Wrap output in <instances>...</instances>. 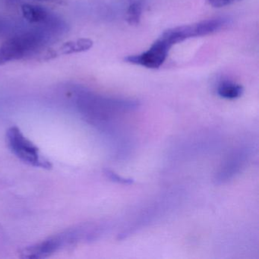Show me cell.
Masks as SVG:
<instances>
[{
    "instance_id": "ba28073f",
    "label": "cell",
    "mask_w": 259,
    "mask_h": 259,
    "mask_svg": "<svg viewBox=\"0 0 259 259\" xmlns=\"http://www.w3.org/2000/svg\"><path fill=\"white\" fill-rule=\"evenodd\" d=\"M93 41L89 38L78 39L66 42L60 48V53L63 55L85 52L93 47Z\"/></svg>"
},
{
    "instance_id": "3957f363",
    "label": "cell",
    "mask_w": 259,
    "mask_h": 259,
    "mask_svg": "<svg viewBox=\"0 0 259 259\" xmlns=\"http://www.w3.org/2000/svg\"><path fill=\"white\" fill-rule=\"evenodd\" d=\"M80 237H81V233L78 230L55 235L41 242L23 248L21 251L20 257L29 259L47 257L63 246L75 243Z\"/></svg>"
},
{
    "instance_id": "30bf717a",
    "label": "cell",
    "mask_w": 259,
    "mask_h": 259,
    "mask_svg": "<svg viewBox=\"0 0 259 259\" xmlns=\"http://www.w3.org/2000/svg\"><path fill=\"white\" fill-rule=\"evenodd\" d=\"M142 10H143V7L140 2H135L131 4L127 11V22L130 25H138L140 22Z\"/></svg>"
},
{
    "instance_id": "8992f818",
    "label": "cell",
    "mask_w": 259,
    "mask_h": 259,
    "mask_svg": "<svg viewBox=\"0 0 259 259\" xmlns=\"http://www.w3.org/2000/svg\"><path fill=\"white\" fill-rule=\"evenodd\" d=\"M227 23L228 21L227 19L224 18H216L193 24L195 37H202L218 32L227 26Z\"/></svg>"
},
{
    "instance_id": "8fae6325",
    "label": "cell",
    "mask_w": 259,
    "mask_h": 259,
    "mask_svg": "<svg viewBox=\"0 0 259 259\" xmlns=\"http://www.w3.org/2000/svg\"><path fill=\"white\" fill-rule=\"evenodd\" d=\"M104 174L109 180H112L115 183H120V184H131L133 183V180L131 179L123 178V177H120L113 171L109 170V169H106L104 171Z\"/></svg>"
},
{
    "instance_id": "52a82bcc",
    "label": "cell",
    "mask_w": 259,
    "mask_h": 259,
    "mask_svg": "<svg viewBox=\"0 0 259 259\" xmlns=\"http://www.w3.org/2000/svg\"><path fill=\"white\" fill-rule=\"evenodd\" d=\"M22 13L24 18L30 23H40L48 19V12L43 7L31 4L22 6Z\"/></svg>"
},
{
    "instance_id": "7a4b0ae2",
    "label": "cell",
    "mask_w": 259,
    "mask_h": 259,
    "mask_svg": "<svg viewBox=\"0 0 259 259\" xmlns=\"http://www.w3.org/2000/svg\"><path fill=\"white\" fill-rule=\"evenodd\" d=\"M40 37L33 33L16 36L0 47V66L14 60H22L36 51L40 45Z\"/></svg>"
},
{
    "instance_id": "7c38bea8",
    "label": "cell",
    "mask_w": 259,
    "mask_h": 259,
    "mask_svg": "<svg viewBox=\"0 0 259 259\" xmlns=\"http://www.w3.org/2000/svg\"><path fill=\"white\" fill-rule=\"evenodd\" d=\"M210 6L215 8L226 7L233 2V0H207Z\"/></svg>"
},
{
    "instance_id": "6da1fadb",
    "label": "cell",
    "mask_w": 259,
    "mask_h": 259,
    "mask_svg": "<svg viewBox=\"0 0 259 259\" xmlns=\"http://www.w3.org/2000/svg\"><path fill=\"white\" fill-rule=\"evenodd\" d=\"M7 143L13 154L26 164L46 169L53 167L51 162L40 154L39 148L24 136L19 127L9 128Z\"/></svg>"
},
{
    "instance_id": "5b68a950",
    "label": "cell",
    "mask_w": 259,
    "mask_h": 259,
    "mask_svg": "<svg viewBox=\"0 0 259 259\" xmlns=\"http://www.w3.org/2000/svg\"><path fill=\"white\" fill-rule=\"evenodd\" d=\"M246 156L247 154L243 150L235 152V154L228 159L227 163L224 164V168H222L220 172L218 181L223 183L236 175V172H239L244 162L246 160Z\"/></svg>"
},
{
    "instance_id": "9c48e42d",
    "label": "cell",
    "mask_w": 259,
    "mask_h": 259,
    "mask_svg": "<svg viewBox=\"0 0 259 259\" xmlns=\"http://www.w3.org/2000/svg\"><path fill=\"white\" fill-rule=\"evenodd\" d=\"M218 94L220 97L226 99H236L242 96L243 88L236 83L224 81L220 83L218 87Z\"/></svg>"
},
{
    "instance_id": "277c9868",
    "label": "cell",
    "mask_w": 259,
    "mask_h": 259,
    "mask_svg": "<svg viewBox=\"0 0 259 259\" xmlns=\"http://www.w3.org/2000/svg\"><path fill=\"white\" fill-rule=\"evenodd\" d=\"M170 48L167 44L158 38L148 51L139 55L130 56L125 61L148 69H158L166 60Z\"/></svg>"
}]
</instances>
